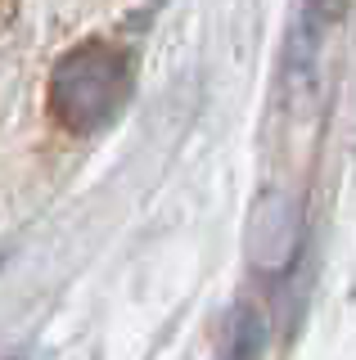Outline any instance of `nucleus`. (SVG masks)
<instances>
[{
  "mask_svg": "<svg viewBox=\"0 0 356 360\" xmlns=\"http://www.w3.org/2000/svg\"><path fill=\"white\" fill-rule=\"evenodd\" d=\"M262 342H266V324H262L258 307H239L235 320H230L221 360H262Z\"/></svg>",
  "mask_w": 356,
  "mask_h": 360,
  "instance_id": "nucleus-2",
  "label": "nucleus"
},
{
  "mask_svg": "<svg viewBox=\"0 0 356 360\" xmlns=\"http://www.w3.org/2000/svg\"><path fill=\"white\" fill-rule=\"evenodd\" d=\"M343 5H348V0H307V14L316 22H333L343 14Z\"/></svg>",
  "mask_w": 356,
  "mask_h": 360,
  "instance_id": "nucleus-3",
  "label": "nucleus"
},
{
  "mask_svg": "<svg viewBox=\"0 0 356 360\" xmlns=\"http://www.w3.org/2000/svg\"><path fill=\"white\" fill-rule=\"evenodd\" d=\"M131 99V59L113 41H82L50 72V117L72 135L113 127Z\"/></svg>",
  "mask_w": 356,
  "mask_h": 360,
  "instance_id": "nucleus-1",
  "label": "nucleus"
},
{
  "mask_svg": "<svg viewBox=\"0 0 356 360\" xmlns=\"http://www.w3.org/2000/svg\"><path fill=\"white\" fill-rule=\"evenodd\" d=\"M14 9H18V0H0V32L14 22Z\"/></svg>",
  "mask_w": 356,
  "mask_h": 360,
  "instance_id": "nucleus-4",
  "label": "nucleus"
}]
</instances>
